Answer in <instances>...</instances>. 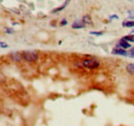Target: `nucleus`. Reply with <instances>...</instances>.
Masks as SVG:
<instances>
[{
	"label": "nucleus",
	"instance_id": "obj_1",
	"mask_svg": "<svg viewBox=\"0 0 134 126\" xmlns=\"http://www.w3.org/2000/svg\"><path fill=\"white\" fill-rule=\"evenodd\" d=\"M83 66L88 68V69H95L99 66V61L96 59H92V58H87L83 60Z\"/></svg>",
	"mask_w": 134,
	"mask_h": 126
},
{
	"label": "nucleus",
	"instance_id": "obj_2",
	"mask_svg": "<svg viewBox=\"0 0 134 126\" xmlns=\"http://www.w3.org/2000/svg\"><path fill=\"white\" fill-rule=\"evenodd\" d=\"M23 57L24 60L26 62H34L38 59V54L35 52H30V51H26L23 53Z\"/></svg>",
	"mask_w": 134,
	"mask_h": 126
},
{
	"label": "nucleus",
	"instance_id": "obj_3",
	"mask_svg": "<svg viewBox=\"0 0 134 126\" xmlns=\"http://www.w3.org/2000/svg\"><path fill=\"white\" fill-rule=\"evenodd\" d=\"M111 53L114 55H120V56H125V57L128 56V52L126 50H124V49H121V48H115L111 51Z\"/></svg>",
	"mask_w": 134,
	"mask_h": 126
},
{
	"label": "nucleus",
	"instance_id": "obj_4",
	"mask_svg": "<svg viewBox=\"0 0 134 126\" xmlns=\"http://www.w3.org/2000/svg\"><path fill=\"white\" fill-rule=\"evenodd\" d=\"M10 58L13 59V61H16V62H21L22 60H24V57H23V55L22 54H20V53H12L10 54Z\"/></svg>",
	"mask_w": 134,
	"mask_h": 126
},
{
	"label": "nucleus",
	"instance_id": "obj_5",
	"mask_svg": "<svg viewBox=\"0 0 134 126\" xmlns=\"http://www.w3.org/2000/svg\"><path fill=\"white\" fill-rule=\"evenodd\" d=\"M117 48H121V49H131V45H130V43H128V41H126V40H124L123 38L118 43L117 45Z\"/></svg>",
	"mask_w": 134,
	"mask_h": 126
},
{
	"label": "nucleus",
	"instance_id": "obj_6",
	"mask_svg": "<svg viewBox=\"0 0 134 126\" xmlns=\"http://www.w3.org/2000/svg\"><path fill=\"white\" fill-rule=\"evenodd\" d=\"M71 27L73 28V29H82V28H84L85 27V24L84 22H81V21H75L72 25H71Z\"/></svg>",
	"mask_w": 134,
	"mask_h": 126
},
{
	"label": "nucleus",
	"instance_id": "obj_7",
	"mask_svg": "<svg viewBox=\"0 0 134 126\" xmlns=\"http://www.w3.org/2000/svg\"><path fill=\"white\" fill-rule=\"evenodd\" d=\"M123 27L132 28V27H134V21H129V20H127V21L123 22Z\"/></svg>",
	"mask_w": 134,
	"mask_h": 126
},
{
	"label": "nucleus",
	"instance_id": "obj_8",
	"mask_svg": "<svg viewBox=\"0 0 134 126\" xmlns=\"http://www.w3.org/2000/svg\"><path fill=\"white\" fill-rule=\"evenodd\" d=\"M68 2H69V0H66V1H65V3H64L63 5H61V6H60V7H58V8H55V9H54V10H53L52 13H53V14H55V13H58V12H60V10L64 9V8H65V7L67 6Z\"/></svg>",
	"mask_w": 134,
	"mask_h": 126
},
{
	"label": "nucleus",
	"instance_id": "obj_9",
	"mask_svg": "<svg viewBox=\"0 0 134 126\" xmlns=\"http://www.w3.org/2000/svg\"><path fill=\"white\" fill-rule=\"evenodd\" d=\"M126 69L127 71L130 74V75H134V63H130L126 66Z\"/></svg>",
	"mask_w": 134,
	"mask_h": 126
},
{
	"label": "nucleus",
	"instance_id": "obj_10",
	"mask_svg": "<svg viewBox=\"0 0 134 126\" xmlns=\"http://www.w3.org/2000/svg\"><path fill=\"white\" fill-rule=\"evenodd\" d=\"M123 39H124V40H126V41H128V43H134V36L133 35H126V36H124V37H123Z\"/></svg>",
	"mask_w": 134,
	"mask_h": 126
},
{
	"label": "nucleus",
	"instance_id": "obj_11",
	"mask_svg": "<svg viewBox=\"0 0 134 126\" xmlns=\"http://www.w3.org/2000/svg\"><path fill=\"white\" fill-rule=\"evenodd\" d=\"M83 22H84L85 25H87V24H91V18H90V16H84V18H83Z\"/></svg>",
	"mask_w": 134,
	"mask_h": 126
},
{
	"label": "nucleus",
	"instance_id": "obj_12",
	"mask_svg": "<svg viewBox=\"0 0 134 126\" xmlns=\"http://www.w3.org/2000/svg\"><path fill=\"white\" fill-rule=\"evenodd\" d=\"M127 57H130V58H134V48H131L128 52V56Z\"/></svg>",
	"mask_w": 134,
	"mask_h": 126
},
{
	"label": "nucleus",
	"instance_id": "obj_13",
	"mask_svg": "<svg viewBox=\"0 0 134 126\" xmlns=\"http://www.w3.org/2000/svg\"><path fill=\"white\" fill-rule=\"evenodd\" d=\"M92 35H96V36H101L103 34V31H91L90 32Z\"/></svg>",
	"mask_w": 134,
	"mask_h": 126
},
{
	"label": "nucleus",
	"instance_id": "obj_14",
	"mask_svg": "<svg viewBox=\"0 0 134 126\" xmlns=\"http://www.w3.org/2000/svg\"><path fill=\"white\" fill-rule=\"evenodd\" d=\"M0 47H1V48H7V45H6L5 43L1 41V43H0Z\"/></svg>",
	"mask_w": 134,
	"mask_h": 126
},
{
	"label": "nucleus",
	"instance_id": "obj_15",
	"mask_svg": "<svg viewBox=\"0 0 134 126\" xmlns=\"http://www.w3.org/2000/svg\"><path fill=\"white\" fill-rule=\"evenodd\" d=\"M67 24V21L66 20H65V19H64V20H62V21H61V25H62V26H63V25H64V26H65V25H66Z\"/></svg>",
	"mask_w": 134,
	"mask_h": 126
},
{
	"label": "nucleus",
	"instance_id": "obj_16",
	"mask_svg": "<svg viewBox=\"0 0 134 126\" xmlns=\"http://www.w3.org/2000/svg\"><path fill=\"white\" fill-rule=\"evenodd\" d=\"M6 33H13L14 32V29H6Z\"/></svg>",
	"mask_w": 134,
	"mask_h": 126
},
{
	"label": "nucleus",
	"instance_id": "obj_17",
	"mask_svg": "<svg viewBox=\"0 0 134 126\" xmlns=\"http://www.w3.org/2000/svg\"><path fill=\"white\" fill-rule=\"evenodd\" d=\"M109 19H119V18H118V16H110L109 17Z\"/></svg>",
	"mask_w": 134,
	"mask_h": 126
},
{
	"label": "nucleus",
	"instance_id": "obj_18",
	"mask_svg": "<svg viewBox=\"0 0 134 126\" xmlns=\"http://www.w3.org/2000/svg\"><path fill=\"white\" fill-rule=\"evenodd\" d=\"M129 18H130V19H133V18H134V14H131V15H130V17H129Z\"/></svg>",
	"mask_w": 134,
	"mask_h": 126
},
{
	"label": "nucleus",
	"instance_id": "obj_19",
	"mask_svg": "<svg viewBox=\"0 0 134 126\" xmlns=\"http://www.w3.org/2000/svg\"><path fill=\"white\" fill-rule=\"evenodd\" d=\"M132 33H134V30H132Z\"/></svg>",
	"mask_w": 134,
	"mask_h": 126
}]
</instances>
